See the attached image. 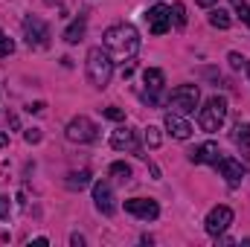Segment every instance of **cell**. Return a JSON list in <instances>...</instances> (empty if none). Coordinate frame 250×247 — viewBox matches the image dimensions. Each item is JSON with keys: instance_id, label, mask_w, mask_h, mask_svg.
I'll use <instances>...</instances> for the list:
<instances>
[{"instance_id": "1", "label": "cell", "mask_w": 250, "mask_h": 247, "mask_svg": "<svg viewBox=\"0 0 250 247\" xmlns=\"http://www.w3.org/2000/svg\"><path fill=\"white\" fill-rule=\"evenodd\" d=\"M102 41H105V50H108L114 59H120V62L134 59V56H137V50H140V32H137L131 23L108 26V29H105V35H102Z\"/></svg>"}, {"instance_id": "2", "label": "cell", "mask_w": 250, "mask_h": 247, "mask_svg": "<svg viewBox=\"0 0 250 247\" xmlns=\"http://www.w3.org/2000/svg\"><path fill=\"white\" fill-rule=\"evenodd\" d=\"M84 70H87V82H90L96 90H105V87L111 84V76H114V59H111V53L102 50V47L87 50Z\"/></svg>"}, {"instance_id": "3", "label": "cell", "mask_w": 250, "mask_h": 247, "mask_svg": "<svg viewBox=\"0 0 250 247\" xmlns=\"http://www.w3.org/2000/svg\"><path fill=\"white\" fill-rule=\"evenodd\" d=\"M227 99L224 96H212L201 111H198V125H201V131H207V134H212V131H218L224 120H227Z\"/></svg>"}, {"instance_id": "4", "label": "cell", "mask_w": 250, "mask_h": 247, "mask_svg": "<svg viewBox=\"0 0 250 247\" xmlns=\"http://www.w3.org/2000/svg\"><path fill=\"white\" fill-rule=\"evenodd\" d=\"M198 102H201V90H198V84H181V87H175V90L169 93V108H172L175 114H181V117L195 114Z\"/></svg>"}, {"instance_id": "5", "label": "cell", "mask_w": 250, "mask_h": 247, "mask_svg": "<svg viewBox=\"0 0 250 247\" xmlns=\"http://www.w3.org/2000/svg\"><path fill=\"white\" fill-rule=\"evenodd\" d=\"M23 38L32 50H44V47H50V26L41 18L29 15V18H23Z\"/></svg>"}, {"instance_id": "6", "label": "cell", "mask_w": 250, "mask_h": 247, "mask_svg": "<svg viewBox=\"0 0 250 247\" xmlns=\"http://www.w3.org/2000/svg\"><path fill=\"white\" fill-rule=\"evenodd\" d=\"M67 140L70 143H93L96 137H99V128L93 120H87V117H73L70 123H67Z\"/></svg>"}, {"instance_id": "7", "label": "cell", "mask_w": 250, "mask_h": 247, "mask_svg": "<svg viewBox=\"0 0 250 247\" xmlns=\"http://www.w3.org/2000/svg\"><path fill=\"white\" fill-rule=\"evenodd\" d=\"M215 169L221 172V178L227 181V186H242L245 184V178H248V169L242 166V160H236V157H221L218 163H215Z\"/></svg>"}, {"instance_id": "8", "label": "cell", "mask_w": 250, "mask_h": 247, "mask_svg": "<svg viewBox=\"0 0 250 247\" xmlns=\"http://www.w3.org/2000/svg\"><path fill=\"white\" fill-rule=\"evenodd\" d=\"M233 224V209L230 206H215L209 215H207V233L212 236V239H218V236H224V230Z\"/></svg>"}, {"instance_id": "9", "label": "cell", "mask_w": 250, "mask_h": 247, "mask_svg": "<svg viewBox=\"0 0 250 247\" xmlns=\"http://www.w3.org/2000/svg\"><path fill=\"white\" fill-rule=\"evenodd\" d=\"M146 21H148V29H151L154 35H163V32H169V26H172V9L163 6V3H157V6H151V9L146 12Z\"/></svg>"}, {"instance_id": "10", "label": "cell", "mask_w": 250, "mask_h": 247, "mask_svg": "<svg viewBox=\"0 0 250 247\" xmlns=\"http://www.w3.org/2000/svg\"><path fill=\"white\" fill-rule=\"evenodd\" d=\"M125 212H131V215H137L143 221H154L160 215V206L151 198H128L125 201Z\"/></svg>"}, {"instance_id": "11", "label": "cell", "mask_w": 250, "mask_h": 247, "mask_svg": "<svg viewBox=\"0 0 250 247\" xmlns=\"http://www.w3.org/2000/svg\"><path fill=\"white\" fill-rule=\"evenodd\" d=\"M93 204H96V209L102 215H114L117 212V198H114L111 184H105V181H96L93 184Z\"/></svg>"}, {"instance_id": "12", "label": "cell", "mask_w": 250, "mask_h": 247, "mask_svg": "<svg viewBox=\"0 0 250 247\" xmlns=\"http://www.w3.org/2000/svg\"><path fill=\"white\" fill-rule=\"evenodd\" d=\"M111 145H114L117 151H131V154H137V157L146 160V154H143V148H140V143H137V134H134L131 128H125V125L111 134Z\"/></svg>"}, {"instance_id": "13", "label": "cell", "mask_w": 250, "mask_h": 247, "mask_svg": "<svg viewBox=\"0 0 250 247\" xmlns=\"http://www.w3.org/2000/svg\"><path fill=\"white\" fill-rule=\"evenodd\" d=\"M143 82H146V102H157V96H160V90H163V84H166V76H163V70H157V67H148L146 73H143Z\"/></svg>"}, {"instance_id": "14", "label": "cell", "mask_w": 250, "mask_h": 247, "mask_svg": "<svg viewBox=\"0 0 250 247\" xmlns=\"http://www.w3.org/2000/svg\"><path fill=\"white\" fill-rule=\"evenodd\" d=\"M189 160L192 163H218L221 160V148H218V143H201V145H195L192 151H189Z\"/></svg>"}, {"instance_id": "15", "label": "cell", "mask_w": 250, "mask_h": 247, "mask_svg": "<svg viewBox=\"0 0 250 247\" xmlns=\"http://www.w3.org/2000/svg\"><path fill=\"white\" fill-rule=\"evenodd\" d=\"M163 125H166V131H169L175 140H189V137H192V125H189L181 114H175V111H169V114H166Z\"/></svg>"}, {"instance_id": "16", "label": "cell", "mask_w": 250, "mask_h": 247, "mask_svg": "<svg viewBox=\"0 0 250 247\" xmlns=\"http://www.w3.org/2000/svg\"><path fill=\"white\" fill-rule=\"evenodd\" d=\"M84 29H87V15H79L67 29H64V41L67 44H79L84 38Z\"/></svg>"}, {"instance_id": "17", "label": "cell", "mask_w": 250, "mask_h": 247, "mask_svg": "<svg viewBox=\"0 0 250 247\" xmlns=\"http://www.w3.org/2000/svg\"><path fill=\"white\" fill-rule=\"evenodd\" d=\"M233 143L239 145V148H250V123H236L233 128Z\"/></svg>"}, {"instance_id": "18", "label": "cell", "mask_w": 250, "mask_h": 247, "mask_svg": "<svg viewBox=\"0 0 250 247\" xmlns=\"http://www.w3.org/2000/svg\"><path fill=\"white\" fill-rule=\"evenodd\" d=\"M87 184H90V172H87V169L70 172V175H67V189H84Z\"/></svg>"}, {"instance_id": "19", "label": "cell", "mask_w": 250, "mask_h": 247, "mask_svg": "<svg viewBox=\"0 0 250 247\" xmlns=\"http://www.w3.org/2000/svg\"><path fill=\"white\" fill-rule=\"evenodd\" d=\"M209 23L215 26V29H230V15L224 12V9H209Z\"/></svg>"}, {"instance_id": "20", "label": "cell", "mask_w": 250, "mask_h": 247, "mask_svg": "<svg viewBox=\"0 0 250 247\" xmlns=\"http://www.w3.org/2000/svg\"><path fill=\"white\" fill-rule=\"evenodd\" d=\"M111 178H117V181L128 184V181H131V166H128V163H123V160L111 163Z\"/></svg>"}, {"instance_id": "21", "label": "cell", "mask_w": 250, "mask_h": 247, "mask_svg": "<svg viewBox=\"0 0 250 247\" xmlns=\"http://www.w3.org/2000/svg\"><path fill=\"white\" fill-rule=\"evenodd\" d=\"M160 143H163L160 128H157V125H148V128H146V145H148V148H160Z\"/></svg>"}, {"instance_id": "22", "label": "cell", "mask_w": 250, "mask_h": 247, "mask_svg": "<svg viewBox=\"0 0 250 247\" xmlns=\"http://www.w3.org/2000/svg\"><path fill=\"white\" fill-rule=\"evenodd\" d=\"M172 21H175V26H187V6L184 3L172 6Z\"/></svg>"}, {"instance_id": "23", "label": "cell", "mask_w": 250, "mask_h": 247, "mask_svg": "<svg viewBox=\"0 0 250 247\" xmlns=\"http://www.w3.org/2000/svg\"><path fill=\"white\" fill-rule=\"evenodd\" d=\"M12 53H15V41L6 38V32L0 29V59H6V56H12Z\"/></svg>"}, {"instance_id": "24", "label": "cell", "mask_w": 250, "mask_h": 247, "mask_svg": "<svg viewBox=\"0 0 250 247\" xmlns=\"http://www.w3.org/2000/svg\"><path fill=\"white\" fill-rule=\"evenodd\" d=\"M233 9H236V15L242 18V23H248L250 26V6L245 0H233Z\"/></svg>"}, {"instance_id": "25", "label": "cell", "mask_w": 250, "mask_h": 247, "mask_svg": "<svg viewBox=\"0 0 250 247\" xmlns=\"http://www.w3.org/2000/svg\"><path fill=\"white\" fill-rule=\"evenodd\" d=\"M227 62H230V67H233V70H242V67L248 64V59H245L242 53H230V56H227Z\"/></svg>"}, {"instance_id": "26", "label": "cell", "mask_w": 250, "mask_h": 247, "mask_svg": "<svg viewBox=\"0 0 250 247\" xmlns=\"http://www.w3.org/2000/svg\"><path fill=\"white\" fill-rule=\"evenodd\" d=\"M102 114H105L108 120H114V123H123L125 120V111H120V108H105Z\"/></svg>"}, {"instance_id": "27", "label": "cell", "mask_w": 250, "mask_h": 247, "mask_svg": "<svg viewBox=\"0 0 250 247\" xmlns=\"http://www.w3.org/2000/svg\"><path fill=\"white\" fill-rule=\"evenodd\" d=\"M9 212H12V201L9 195H0V218H9Z\"/></svg>"}, {"instance_id": "28", "label": "cell", "mask_w": 250, "mask_h": 247, "mask_svg": "<svg viewBox=\"0 0 250 247\" xmlns=\"http://www.w3.org/2000/svg\"><path fill=\"white\" fill-rule=\"evenodd\" d=\"M23 140L32 145V143H38L41 140V128H26V134H23Z\"/></svg>"}, {"instance_id": "29", "label": "cell", "mask_w": 250, "mask_h": 247, "mask_svg": "<svg viewBox=\"0 0 250 247\" xmlns=\"http://www.w3.org/2000/svg\"><path fill=\"white\" fill-rule=\"evenodd\" d=\"M44 108H47V105H44V102H32V105H29V111H32V114H41V111H44Z\"/></svg>"}, {"instance_id": "30", "label": "cell", "mask_w": 250, "mask_h": 247, "mask_svg": "<svg viewBox=\"0 0 250 247\" xmlns=\"http://www.w3.org/2000/svg\"><path fill=\"white\" fill-rule=\"evenodd\" d=\"M195 3H198V6H207V9H212V6H215L218 0H195Z\"/></svg>"}, {"instance_id": "31", "label": "cell", "mask_w": 250, "mask_h": 247, "mask_svg": "<svg viewBox=\"0 0 250 247\" xmlns=\"http://www.w3.org/2000/svg\"><path fill=\"white\" fill-rule=\"evenodd\" d=\"M6 145H9V134H3V131H0V148H6Z\"/></svg>"}, {"instance_id": "32", "label": "cell", "mask_w": 250, "mask_h": 247, "mask_svg": "<svg viewBox=\"0 0 250 247\" xmlns=\"http://www.w3.org/2000/svg\"><path fill=\"white\" fill-rule=\"evenodd\" d=\"M70 242H73V245H76V247H82V245H84V236H73Z\"/></svg>"}, {"instance_id": "33", "label": "cell", "mask_w": 250, "mask_h": 247, "mask_svg": "<svg viewBox=\"0 0 250 247\" xmlns=\"http://www.w3.org/2000/svg\"><path fill=\"white\" fill-rule=\"evenodd\" d=\"M245 70H248V76H250V59H248V64H245Z\"/></svg>"}]
</instances>
